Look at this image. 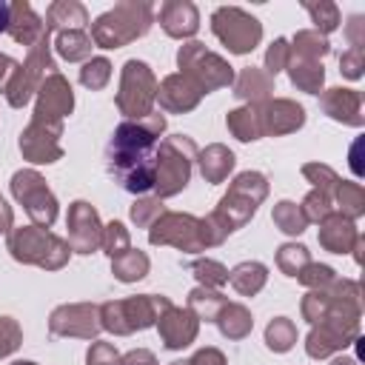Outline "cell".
<instances>
[{
	"mask_svg": "<svg viewBox=\"0 0 365 365\" xmlns=\"http://www.w3.org/2000/svg\"><path fill=\"white\" fill-rule=\"evenodd\" d=\"M165 131V114L151 111L143 120H123L106 145V171L128 194L154 188V154Z\"/></svg>",
	"mask_w": 365,
	"mask_h": 365,
	"instance_id": "cell-1",
	"label": "cell"
},
{
	"mask_svg": "<svg viewBox=\"0 0 365 365\" xmlns=\"http://www.w3.org/2000/svg\"><path fill=\"white\" fill-rule=\"evenodd\" d=\"M154 26V9L145 0H123L114 9L103 11L91 23V43L100 48H123L137 37L148 34Z\"/></svg>",
	"mask_w": 365,
	"mask_h": 365,
	"instance_id": "cell-2",
	"label": "cell"
},
{
	"mask_svg": "<svg viewBox=\"0 0 365 365\" xmlns=\"http://www.w3.org/2000/svg\"><path fill=\"white\" fill-rule=\"evenodd\" d=\"M197 151L200 148L188 134H171L160 140L154 154V197L168 200L188 185L191 165L197 163Z\"/></svg>",
	"mask_w": 365,
	"mask_h": 365,
	"instance_id": "cell-3",
	"label": "cell"
},
{
	"mask_svg": "<svg viewBox=\"0 0 365 365\" xmlns=\"http://www.w3.org/2000/svg\"><path fill=\"white\" fill-rule=\"evenodd\" d=\"M6 251L11 254V259L23 265H37L43 271H60L71 257L68 242L40 225L11 228L6 234Z\"/></svg>",
	"mask_w": 365,
	"mask_h": 365,
	"instance_id": "cell-4",
	"label": "cell"
},
{
	"mask_svg": "<svg viewBox=\"0 0 365 365\" xmlns=\"http://www.w3.org/2000/svg\"><path fill=\"white\" fill-rule=\"evenodd\" d=\"M359 317L362 305H334L328 317L311 325L305 336V354L311 359H328L336 351H345L359 339Z\"/></svg>",
	"mask_w": 365,
	"mask_h": 365,
	"instance_id": "cell-5",
	"label": "cell"
},
{
	"mask_svg": "<svg viewBox=\"0 0 365 365\" xmlns=\"http://www.w3.org/2000/svg\"><path fill=\"white\" fill-rule=\"evenodd\" d=\"M171 305L168 297H157V294H137V297H125V299H111L100 305V325L103 331L114 334V336H128L134 331H145L151 325H157L160 314Z\"/></svg>",
	"mask_w": 365,
	"mask_h": 365,
	"instance_id": "cell-6",
	"label": "cell"
},
{
	"mask_svg": "<svg viewBox=\"0 0 365 365\" xmlns=\"http://www.w3.org/2000/svg\"><path fill=\"white\" fill-rule=\"evenodd\" d=\"M177 66H180V74H185L191 83H197L202 94L234 86V77H237L234 66L225 57H220L217 51L205 48V43H200V40H188L180 46Z\"/></svg>",
	"mask_w": 365,
	"mask_h": 365,
	"instance_id": "cell-7",
	"label": "cell"
},
{
	"mask_svg": "<svg viewBox=\"0 0 365 365\" xmlns=\"http://www.w3.org/2000/svg\"><path fill=\"white\" fill-rule=\"evenodd\" d=\"M117 111L125 120H143L154 111L157 103V74L143 60H125L120 71V88H117Z\"/></svg>",
	"mask_w": 365,
	"mask_h": 365,
	"instance_id": "cell-8",
	"label": "cell"
},
{
	"mask_svg": "<svg viewBox=\"0 0 365 365\" xmlns=\"http://www.w3.org/2000/svg\"><path fill=\"white\" fill-rule=\"evenodd\" d=\"M268 177L262 171H242L234 177V182L228 185V191L222 194L220 205L214 208L231 231L242 228L245 222H251V217L257 214L259 202L268 197Z\"/></svg>",
	"mask_w": 365,
	"mask_h": 365,
	"instance_id": "cell-9",
	"label": "cell"
},
{
	"mask_svg": "<svg viewBox=\"0 0 365 365\" xmlns=\"http://www.w3.org/2000/svg\"><path fill=\"white\" fill-rule=\"evenodd\" d=\"M48 40H51V31H46V34L29 48L26 60L14 68L11 80L6 83V91H3V94H6V100H9L11 108H23V106L37 94L40 83L57 68V66H54V57H51Z\"/></svg>",
	"mask_w": 365,
	"mask_h": 365,
	"instance_id": "cell-10",
	"label": "cell"
},
{
	"mask_svg": "<svg viewBox=\"0 0 365 365\" xmlns=\"http://www.w3.org/2000/svg\"><path fill=\"white\" fill-rule=\"evenodd\" d=\"M214 37L231 54H251L262 40V23L240 6H220L211 14Z\"/></svg>",
	"mask_w": 365,
	"mask_h": 365,
	"instance_id": "cell-11",
	"label": "cell"
},
{
	"mask_svg": "<svg viewBox=\"0 0 365 365\" xmlns=\"http://www.w3.org/2000/svg\"><path fill=\"white\" fill-rule=\"evenodd\" d=\"M11 197L26 208L31 225H40V228H48L54 220H57V197L54 191L48 188L46 177L34 168H20L11 174Z\"/></svg>",
	"mask_w": 365,
	"mask_h": 365,
	"instance_id": "cell-12",
	"label": "cell"
},
{
	"mask_svg": "<svg viewBox=\"0 0 365 365\" xmlns=\"http://www.w3.org/2000/svg\"><path fill=\"white\" fill-rule=\"evenodd\" d=\"M148 242L151 245H171V248H177L182 254H200V251H205L200 217L182 214V211H165V214H160L151 222V228H148Z\"/></svg>",
	"mask_w": 365,
	"mask_h": 365,
	"instance_id": "cell-13",
	"label": "cell"
},
{
	"mask_svg": "<svg viewBox=\"0 0 365 365\" xmlns=\"http://www.w3.org/2000/svg\"><path fill=\"white\" fill-rule=\"evenodd\" d=\"M63 123L31 117L29 125L20 131V154L34 165H51L63 157Z\"/></svg>",
	"mask_w": 365,
	"mask_h": 365,
	"instance_id": "cell-14",
	"label": "cell"
},
{
	"mask_svg": "<svg viewBox=\"0 0 365 365\" xmlns=\"http://www.w3.org/2000/svg\"><path fill=\"white\" fill-rule=\"evenodd\" d=\"M103 331L100 325V305L97 302H66L57 305L48 317L51 336H74V339H97Z\"/></svg>",
	"mask_w": 365,
	"mask_h": 365,
	"instance_id": "cell-15",
	"label": "cell"
},
{
	"mask_svg": "<svg viewBox=\"0 0 365 365\" xmlns=\"http://www.w3.org/2000/svg\"><path fill=\"white\" fill-rule=\"evenodd\" d=\"M66 228H68V248L71 254H94L100 248V240H103V222H100V214L91 202L86 200H74L68 205V214H66Z\"/></svg>",
	"mask_w": 365,
	"mask_h": 365,
	"instance_id": "cell-16",
	"label": "cell"
},
{
	"mask_svg": "<svg viewBox=\"0 0 365 365\" xmlns=\"http://www.w3.org/2000/svg\"><path fill=\"white\" fill-rule=\"evenodd\" d=\"M37 103H34V114L31 117H43V120H57L63 123L71 111H74V91H71V83L60 74V71H51L40 88H37Z\"/></svg>",
	"mask_w": 365,
	"mask_h": 365,
	"instance_id": "cell-17",
	"label": "cell"
},
{
	"mask_svg": "<svg viewBox=\"0 0 365 365\" xmlns=\"http://www.w3.org/2000/svg\"><path fill=\"white\" fill-rule=\"evenodd\" d=\"M259 108V123H262V137H282L305 125V108L297 100L288 97H274L257 106Z\"/></svg>",
	"mask_w": 365,
	"mask_h": 365,
	"instance_id": "cell-18",
	"label": "cell"
},
{
	"mask_svg": "<svg viewBox=\"0 0 365 365\" xmlns=\"http://www.w3.org/2000/svg\"><path fill=\"white\" fill-rule=\"evenodd\" d=\"M157 331H160V339H163V345H165L168 351H182V348H188V345L197 339V334H200V319H197L194 311L180 308V305L171 302V305L160 314Z\"/></svg>",
	"mask_w": 365,
	"mask_h": 365,
	"instance_id": "cell-19",
	"label": "cell"
},
{
	"mask_svg": "<svg viewBox=\"0 0 365 365\" xmlns=\"http://www.w3.org/2000/svg\"><path fill=\"white\" fill-rule=\"evenodd\" d=\"M205 94L200 91L197 83H191L185 74H168L157 83V103L163 111L168 114H185V111H194L200 106Z\"/></svg>",
	"mask_w": 365,
	"mask_h": 365,
	"instance_id": "cell-20",
	"label": "cell"
},
{
	"mask_svg": "<svg viewBox=\"0 0 365 365\" xmlns=\"http://www.w3.org/2000/svg\"><path fill=\"white\" fill-rule=\"evenodd\" d=\"M319 108L336 120V123H345V125H354L359 128L365 123V114H362V94L356 88H325L319 91Z\"/></svg>",
	"mask_w": 365,
	"mask_h": 365,
	"instance_id": "cell-21",
	"label": "cell"
},
{
	"mask_svg": "<svg viewBox=\"0 0 365 365\" xmlns=\"http://www.w3.org/2000/svg\"><path fill=\"white\" fill-rule=\"evenodd\" d=\"M163 31L174 40H188L200 29V11L191 0H165L157 11Z\"/></svg>",
	"mask_w": 365,
	"mask_h": 365,
	"instance_id": "cell-22",
	"label": "cell"
},
{
	"mask_svg": "<svg viewBox=\"0 0 365 365\" xmlns=\"http://www.w3.org/2000/svg\"><path fill=\"white\" fill-rule=\"evenodd\" d=\"M317 240H319V245H322L325 251H331V254H348V251L356 248V242H359L362 237H359L354 220H348V217H342L339 211H334V214H328V217L319 222Z\"/></svg>",
	"mask_w": 365,
	"mask_h": 365,
	"instance_id": "cell-23",
	"label": "cell"
},
{
	"mask_svg": "<svg viewBox=\"0 0 365 365\" xmlns=\"http://www.w3.org/2000/svg\"><path fill=\"white\" fill-rule=\"evenodd\" d=\"M6 31L14 43H23L31 48L48 29H46L43 17L26 0H14V3H9V29Z\"/></svg>",
	"mask_w": 365,
	"mask_h": 365,
	"instance_id": "cell-24",
	"label": "cell"
},
{
	"mask_svg": "<svg viewBox=\"0 0 365 365\" xmlns=\"http://www.w3.org/2000/svg\"><path fill=\"white\" fill-rule=\"evenodd\" d=\"M197 165H200V174H202L205 182L220 185V182H225L228 174L234 171L237 157H234V151H231L228 145L211 143V145H205V148L197 151Z\"/></svg>",
	"mask_w": 365,
	"mask_h": 365,
	"instance_id": "cell-25",
	"label": "cell"
},
{
	"mask_svg": "<svg viewBox=\"0 0 365 365\" xmlns=\"http://www.w3.org/2000/svg\"><path fill=\"white\" fill-rule=\"evenodd\" d=\"M271 91H274V77H268L262 68L248 66L234 77V97L242 100L245 106H259L271 100Z\"/></svg>",
	"mask_w": 365,
	"mask_h": 365,
	"instance_id": "cell-26",
	"label": "cell"
},
{
	"mask_svg": "<svg viewBox=\"0 0 365 365\" xmlns=\"http://www.w3.org/2000/svg\"><path fill=\"white\" fill-rule=\"evenodd\" d=\"M91 20H88V11L83 3L77 0H54L48 9H46V29L48 31H66V29H86Z\"/></svg>",
	"mask_w": 365,
	"mask_h": 365,
	"instance_id": "cell-27",
	"label": "cell"
},
{
	"mask_svg": "<svg viewBox=\"0 0 365 365\" xmlns=\"http://www.w3.org/2000/svg\"><path fill=\"white\" fill-rule=\"evenodd\" d=\"M214 325L220 328V334L225 339H245L251 334V328H254V317L242 302H225L217 311Z\"/></svg>",
	"mask_w": 365,
	"mask_h": 365,
	"instance_id": "cell-28",
	"label": "cell"
},
{
	"mask_svg": "<svg viewBox=\"0 0 365 365\" xmlns=\"http://www.w3.org/2000/svg\"><path fill=\"white\" fill-rule=\"evenodd\" d=\"M228 282H231V288H234L237 294L254 297V294H259V291L265 288V282H268V268H265L262 262H257V259H245V262H240V265H234V268L228 271Z\"/></svg>",
	"mask_w": 365,
	"mask_h": 365,
	"instance_id": "cell-29",
	"label": "cell"
},
{
	"mask_svg": "<svg viewBox=\"0 0 365 365\" xmlns=\"http://www.w3.org/2000/svg\"><path fill=\"white\" fill-rule=\"evenodd\" d=\"M288 77H291V86H297L299 91L305 94H319L322 91V83H325V68L322 63L317 60H302V57H291L288 66H285Z\"/></svg>",
	"mask_w": 365,
	"mask_h": 365,
	"instance_id": "cell-30",
	"label": "cell"
},
{
	"mask_svg": "<svg viewBox=\"0 0 365 365\" xmlns=\"http://www.w3.org/2000/svg\"><path fill=\"white\" fill-rule=\"evenodd\" d=\"M91 48H94V43L86 29H66V31H57V37H54V51L68 63L91 60Z\"/></svg>",
	"mask_w": 365,
	"mask_h": 365,
	"instance_id": "cell-31",
	"label": "cell"
},
{
	"mask_svg": "<svg viewBox=\"0 0 365 365\" xmlns=\"http://www.w3.org/2000/svg\"><path fill=\"white\" fill-rule=\"evenodd\" d=\"M225 125L228 131L240 140V143H254L262 137V123H259V108L257 106H240L231 108L225 114Z\"/></svg>",
	"mask_w": 365,
	"mask_h": 365,
	"instance_id": "cell-32",
	"label": "cell"
},
{
	"mask_svg": "<svg viewBox=\"0 0 365 365\" xmlns=\"http://www.w3.org/2000/svg\"><path fill=\"white\" fill-rule=\"evenodd\" d=\"M148 268H151V259L140 248H128V251H123L120 257L111 259V274L120 282H137L148 274Z\"/></svg>",
	"mask_w": 365,
	"mask_h": 365,
	"instance_id": "cell-33",
	"label": "cell"
},
{
	"mask_svg": "<svg viewBox=\"0 0 365 365\" xmlns=\"http://www.w3.org/2000/svg\"><path fill=\"white\" fill-rule=\"evenodd\" d=\"M291 46V57H302V60H317L322 63V57L331 51V43L325 34L314 31V29H302L294 34V40H288Z\"/></svg>",
	"mask_w": 365,
	"mask_h": 365,
	"instance_id": "cell-34",
	"label": "cell"
},
{
	"mask_svg": "<svg viewBox=\"0 0 365 365\" xmlns=\"http://www.w3.org/2000/svg\"><path fill=\"white\" fill-rule=\"evenodd\" d=\"M331 200H334V205L339 208V214L348 217V220H356V217L365 214V188H362L359 182L339 180Z\"/></svg>",
	"mask_w": 365,
	"mask_h": 365,
	"instance_id": "cell-35",
	"label": "cell"
},
{
	"mask_svg": "<svg viewBox=\"0 0 365 365\" xmlns=\"http://www.w3.org/2000/svg\"><path fill=\"white\" fill-rule=\"evenodd\" d=\"M228 299L222 297V291H217V288H202V285H197L191 294H188V299H185V308L188 311H194L197 314V319H205V322H214V317H217V311L225 305Z\"/></svg>",
	"mask_w": 365,
	"mask_h": 365,
	"instance_id": "cell-36",
	"label": "cell"
},
{
	"mask_svg": "<svg viewBox=\"0 0 365 365\" xmlns=\"http://www.w3.org/2000/svg\"><path fill=\"white\" fill-rule=\"evenodd\" d=\"M271 220H274V225H277L282 234H288V237H299V234L308 228V220H305L302 208H299L297 202H291V200H279V202H274V208H271Z\"/></svg>",
	"mask_w": 365,
	"mask_h": 365,
	"instance_id": "cell-37",
	"label": "cell"
},
{
	"mask_svg": "<svg viewBox=\"0 0 365 365\" xmlns=\"http://www.w3.org/2000/svg\"><path fill=\"white\" fill-rule=\"evenodd\" d=\"M265 345L268 351L274 354H285L297 345V325L294 319L288 317H274L268 325H265Z\"/></svg>",
	"mask_w": 365,
	"mask_h": 365,
	"instance_id": "cell-38",
	"label": "cell"
},
{
	"mask_svg": "<svg viewBox=\"0 0 365 365\" xmlns=\"http://www.w3.org/2000/svg\"><path fill=\"white\" fill-rule=\"evenodd\" d=\"M188 271L194 274L197 285H202V288H217L220 291L228 282V268L222 262H217V259H208V257L191 259L188 262Z\"/></svg>",
	"mask_w": 365,
	"mask_h": 365,
	"instance_id": "cell-39",
	"label": "cell"
},
{
	"mask_svg": "<svg viewBox=\"0 0 365 365\" xmlns=\"http://www.w3.org/2000/svg\"><path fill=\"white\" fill-rule=\"evenodd\" d=\"M302 9L311 14L314 31H319V34H325V37H328L334 29H339V23H342V17H339V6L331 3V0H319V3L305 0Z\"/></svg>",
	"mask_w": 365,
	"mask_h": 365,
	"instance_id": "cell-40",
	"label": "cell"
},
{
	"mask_svg": "<svg viewBox=\"0 0 365 365\" xmlns=\"http://www.w3.org/2000/svg\"><path fill=\"white\" fill-rule=\"evenodd\" d=\"M308 262H311V251L302 242H285L277 248V268L285 277H297Z\"/></svg>",
	"mask_w": 365,
	"mask_h": 365,
	"instance_id": "cell-41",
	"label": "cell"
},
{
	"mask_svg": "<svg viewBox=\"0 0 365 365\" xmlns=\"http://www.w3.org/2000/svg\"><path fill=\"white\" fill-rule=\"evenodd\" d=\"M108 80H111V63H108L106 57H91V60L83 63V68H80V83H83L86 88L103 91V88L108 86Z\"/></svg>",
	"mask_w": 365,
	"mask_h": 365,
	"instance_id": "cell-42",
	"label": "cell"
},
{
	"mask_svg": "<svg viewBox=\"0 0 365 365\" xmlns=\"http://www.w3.org/2000/svg\"><path fill=\"white\" fill-rule=\"evenodd\" d=\"M100 248H103L111 259H114V257H120L123 251H128V248H131V234H128V228H125L120 220H111L108 225H103Z\"/></svg>",
	"mask_w": 365,
	"mask_h": 365,
	"instance_id": "cell-43",
	"label": "cell"
},
{
	"mask_svg": "<svg viewBox=\"0 0 365 365\" xmlns=\"http://www.w3.org/2000/svg\"><path fill=\"white\" fill-rule=\"evenodd\" d=\"M302 177H305L317 191H325L328 197H334V188H336V182H339V174H336L331 165H325V163H305V165H302Z\"/></svg>",
	"mask_w": 365,
	"mask_h": 365,
	"instance_id": "cell-44",
	"label": "cell"
},
{
	"mask_svg": "<svg viewBox=\"0 0 365 365\" xmlns=\"http://www.w3.org/2000/svg\"><path fill=\"white\" fill-rule=\"evenodd\" d=\"M128 214H131V222H134L137 228H151V222H154L160 214H165V205H163L160 197H137Z\"/></svg>",
	"mask_w": 365,
	"mask_h": 365,
	"instance_id": "cell-45",
	"label": "cell"
},
{
	"mask_svg": "<svg viewBox=\"0 0 365 365\" xmlns=\"http://www.w3.org/2000/svg\"><path fill=\"white\" fill-rule=\"evenodd\" d=\"M302 214H305V220L308 222H322L328 214H334V200L325 194V191H317V188H311L308 194H305V200H302Z\"/></svg>",
	"mask_w": 365,
	"mask_h": 365,
	"instance_id": "cell-46",
	"label": "cell"
},
{
	"mask_svg": "<svg viewBox=\"0 0 365 365\" xmlns=\"http://www.w3.org/2000/svg\"><path fill=\"white\" fill-rule=\"evenodd\" d=\"M334 279H336V271H334L331 265H325V262H308V265L297 274V282L305 285L308 291H314V288H328Z\"/></svg>",
	"mask_w": 365,
	"mask_h": 365,
	"instance_id": "cell-47",
	"label": "cell"
},
{
	"mask_svg": "<svg viewBox=\"0 0 365 365\" xmlns=\"http://www.w3.org/2000/svg\"><path fill=\"white\" fill-rule=\"evenodd\" d=\"M288 60H291V46H288V40H285V37H277V40L265 48V66H262V71H265L268 77H277L279 71H285Z\"/></svg>",
	"mask_w": 365,
	"mask_h": 365,
	"instance_id": "cell-48",
	"label": "cell"
},
{
	"mask_svg": "<svg viewBox=\"0 0 365 365\" xmlns=\"http://www.w3.org/2000/svg\"><path fill=\"white\" fill-rule=\"evenodd\" d=\"M23 342V328L14 317H0V359L14 354Z\"/></svg>",
	"mask_w": 365,
	"mask_h": 365,
	"instance_id": "cell-49",
	"label": "cell"
},
{
	"mask_svg": "<svg viewBox=\"0 0 365 365\" xmlns=\"http://www.w3.org/2000/svg\"><path fill=\"white\" fill-rule=\"evenodd\" d=\"M365 68V48H348L339 54V74L348 80H359Z\"/></svg>",
	"mask_w": 365,
	"mask_h": 365,
	"instance_id": "cell-50",
	"label": "cell"
},
{
	"mask_svg": "<svg viewBox=\"0 0 365 365\" xmlns=\"http://www.w3.org/2000/svg\"><path fill=\"white\" fill-rule=\"evenodd\" d=\"M88 365H120V354L111 342H91L88 354H86Z\"/></svg>",
	"mask_w": 365,
	"mask_h": 365,
	"instance_id": "cell-51",
	"label": "cell"
},
{
	"mask_svg": "<svg viewBox=\"0 0 365 365\" xmlns=\"http://www.w3.org/2000/svg\"><path fill=\"white\" fill-rule=\"evenodd\" d=\"M345 37H348V48H365V20H362V14H354L348 20Z\"/></svg>",
	"mask_w": 365,
	"mask_h": 365,
	"instance_id": "cell-52",
	"label": "cell"
},
{
	"mask_svg": "<svg viewBox=\"0 0 365 365\" xmlns=\"http://www.w3.org/2000/svg\"><path fill=\"white\" fill-rule=\"evenodd\" d=\"M185 362H188V365H228V362H225V354H222L220 348H211V345H208V348H200V351H197L191 359H185Z\"/></svg>",
	"mask_w": 365,
	"mask_h": 365,
	"instance_id": "cell-53",
	"label": "cell"
},
{
	"mask_svg": "<svg viewBox=\"0 0 365 365\" xmlns=\"http://www.w3.org/2000/svg\"><path fill=\"white\" fill-rule=\"evenodd\" d=\"M120 365H160V362L148 348H134V351L120 356Z\"/></svg>",
	"mask_w": 365,
	"mask_h": 365,
	"instance_id": "cell-54",
	"label": "cell"
},
{
	"mask_svg": "<svg viewBox=\"0 0 365 365\" xmlns=\"http://www.w3.org/2000/svg\"><path fill=\"white\" fill-rule=\"evenodd\" d=\"M17 66H20V63H17L14 57H9V54L0 51V91H6V83L11 80V74H14Z\"/></svg>",
	"mask_w": 365,
	"mask_h": 365,
	"instance_id": "cell-55",
	"label": "cell"
},
{
	"mask_svg": "<svg viewBox=\"0 0 365 365\" xmlns=\"http://www.w3.org/2000/svg\"><path fill=\"white\" fill-rule=\"evenodd\" d=\"M11 225H14V211H11V205L0 197V234H9Z\"/></svg>",
	"mask_w": 365,
	"mask_h": 365,
	"instance_id": "cell-56",
	"label": "cell"
},
{
	"mask_svg": "<svg viewBox=\"0 0 365 365\" xmlns=\"http://www.w3.org/2000/svg\"><path fill=\"white\" fill-rule=\"evenodd\" d=\"M9 29V3L0 0V34Z\"/></svg>",
	"mask_w": 365,
	"mask_h": 365,
	"instance_id": "cell-57",
	"label": "cell"
},
{
	"mask_svg": "<svg viewBox=\"0 0 365 365\" xmlns=\"http://www.w3.org/2000/svg\"><path fill=\"white\" fill-rule=\"evenodd\" d=\"M331 365H359L356 359H351V356H334L331 359Z\"/></svg>",
	"mask_w": 365,
	"mask_h": 365,
	"instance_id": "cell-58",
	"label": "cell"
},
{
	"mask_svg": "<svg viewBox=\"0 0 365 365\" xmlns=\"http://www.w3.org/2000/svg\"><path fill=\"white\" fill-rule=\"evenodd\" d=\"M11 365H37V362H29V359H17V362H11Z\"/></svg>",
	"mask_w": 365,
	"mask_h": 365,
	"instance_id": "cell-59",
	"label": "cell"
},
{
	"mask_svg": "<svg viewBox=\"0 0 365 365\" xmlns=\"http://www.w3.org/2000/svg\"><path fill=\"white\" fill-rule=\"evenodd\" d=\"M168 365H188V362H180V359H177V362H168Z\"/></svg>",
	"mask_w": 365,
	"mask_h": 365,
	"instance_id": "cell-60",
	"label": "cell"
}]
</instances>
